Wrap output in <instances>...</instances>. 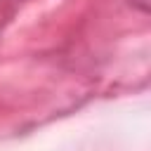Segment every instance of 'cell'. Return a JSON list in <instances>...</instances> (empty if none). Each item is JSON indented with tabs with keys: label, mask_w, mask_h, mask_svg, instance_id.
<instances>
[{
	"label": "cell",
	"mask_w": 151,
	"mask_h": 151,
	"mask_svg": "<svg viewBox=\"0 0 151 151\" xmlns=\"http://www.w3.org/2000/svg\"><path fill=\"white\" fill-rule=\"evenodd\" d=\"M132 7H137L139 12H149L151 9V0H127Z\"/></svg>",
	"instance_id": "1"
}]
</instances>
